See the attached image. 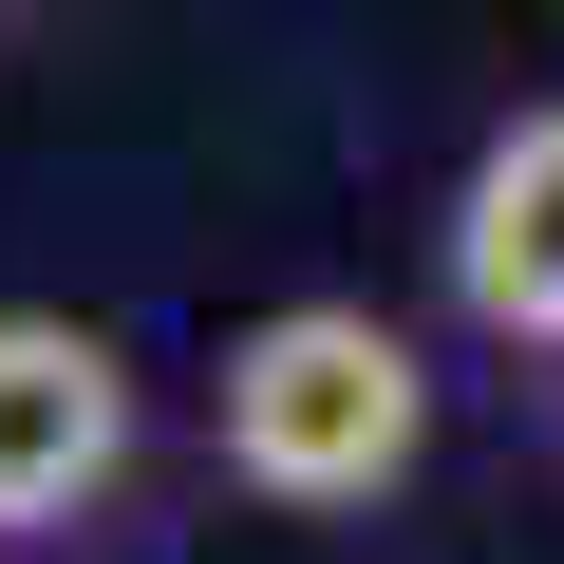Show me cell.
I'll return each mask as SVG.
<instances>
[{
  "instance_id": "cell-1",
  "label": "cell",
  "mask_w": 564,
  "mask_h": 564,
  "mask_svg": "<svg viewBox=\"0 0 564 564\" xmlns=\"http://www.w3.org/2000/svg\"><path fill=\"white\" fill-rule=\"evenodd\" d=\"M207 470L263 527H377L433 470V339L395 302H263L207 358Z\"/></svg>"
},
{
  "instance_id": "cell-2",
  "label": "cell",
  "mask_w": 564,
  "mask_h": 564,
  "mask_svg": "<svg viewBox=\"0 0 564 564\" xmlns=\"http://www.w3.org/2000/svg\"><path fill=\"white\" fill-rule=\"evenodd\" d=\"M132 489H151V377L57 302H0V564H95Z\"/></svg>"
},
{
  "instance_id": "cell-3",
  "label": "cell",
  "mask_w": 564,
  "mask_h": 564,
  "mask_svg": "<svg viewBox=\"0 0 564 564\" xmlns=\"http://www.w3.org/2000/svg\"><path fill=\"white\" fill-rule=\"evenodd\" d=\"M433 302H452V339L508 358V377L564 358V95H527V113L452 170V207H433Z\"/></svg>"
},
{
  "instance_id": "cell-4",
  "label": "cell",
  "mask_w": 564,
  "mask_h": 564,
  "mask_svg": "<svg viewBox=\"0 0 564 564\" xmlns=\"http://www.w3.org/2000/svg\"><path fill=\"white\" fill-rule=\"evenodd\" d=\"M545 395H564V358H545Z\"/></svg>"
},
{
  "instance_id": "cell-5",
  "label": "cell",
  "mask_w": 564,
  "mask_h": 564,
  "mask_svg": "<svg viewBox=\"0 0 564 564\" xmlns=\"http://www.w3.org/2000/svg\"><path fill=\"white\" fill-rule=\"evenodd\" d=\"M0 20H20V0H0Z\"/></svg>"
}]
</instances>
